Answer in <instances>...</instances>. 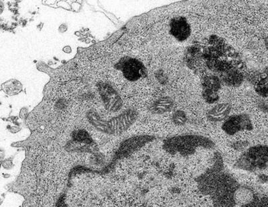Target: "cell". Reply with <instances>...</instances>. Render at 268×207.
Here are the masks:
<instances>
[{"label":"cell","instance_id":"cell-18","mask_svg":"<svg viewBox=\"0 0 268 207\" xmlns=\"http://www.w3.org/2000/svg\"><path fill=\"white\" fill-rule=\"evenodd\" d=\"M265 46L266 48L268 50V36L265 39Z\"/></svg>","mask_w":268,"mask_h":207},{"label":"cell","instance_id":"cell-12","mask_svg":"<svg viewBox=\"0 0 268 207\" xmlns=\"http://www.w3.org/2000/svg\"><path fill=\"white\" fill-rule=\"evenodd\" d=\"M172 122L177 126H183L186 123L188 118L184 111H176L172 116Z\"/></svg>","mask_w":268,"mask_h":207},{"label":"cell","instance_id":"cell-11","mask_svg":"<svg viewBox=\"0 0 268 207\" xmlns=\"http://www.w3.org/2000/svg\"><path fill=\"white\" fill-rule=\"evenodd\" d=\"M255 91L262 98H268V75L255 83Z\"/></svg>","mask_w":268,"mask_h":207},{"label":"cell","instance_id":"cell-10","mask_svg":"<svg viewBox=\"0 0 268 207\" xmlns=\"http://www.w3.org/2000/svg\"><path fill=\"white\" fill-rule=\"evenodd\" d=\"M222 82L217 75H206L201 80L202 91L217 92H219L222 87Z\"/></svg>","mask_w":268,"mask_h":207},{"label":"cell","instance_id":"cell-7","mask_svg":"<svg viewBox=\"0 0 268 207\" xmlns=\"http://www.w3.org/2000/svg\"><path fill=\"white\" fill-rule=\"evenodd\" d=\"M232 106L228 103L217 104L208 111L207 119L210 122H220L227 119L231 113Z\"/></svg>","mask_w":268,"mask_h":207},{"label":"cell","instance_id":"cell-9","mask_svg":"<svg viewBox=\"0 0 268 207\" xmlns=\"http://www.w3.org/2000/svg\"><path fill=\"white\" fill-rule=\"evenodd\" d=\"M174 102L172 98L163 96L158 98L149 107V111L156 115H163L170 112L174 108Z\"/></svg>","mask_w":268,"mask_h":207},{"label":"cell","instance_id":"cell-6","mask_svg":"<svg viewBox=\"0 0 268 207\" xmlns=\"http://www.w3.org/2000/svg\"><path fill=\"white\" fill-rule=\"evenodd\" d=\"M184 61L187 67L196 73H204L203 72L206 71V67L201 53V46H192L187 48Z\"/></svg>","mask_w":268,"mask_h":207},{"label":"cell","instance_id":"cell-8","mask_svg":"<svg viewBox=\"0 0 268 207\" xmlns=\"http://www.w3.org/2000/svg\"><path fill=\"white\" fill-rule=\"evenodd\" d=\"M224 85L229 87H239L244 82V72L240 70H232L219 77Z\"/></svg>","mask_w":268,"mask_h":207},{"label":"cell","instance_id":"cell-16","mask_svg":"<svg viewBox=\"0 0 268 207\" xmlns=\"http://www.w3.org/2000/svg\"><path fill=\"white\" fill-rule=\"evenodd\" d=\"M247 143L246 142H236V143L233 144V147L235 149H244L245 147L247 146Z\"/></svg>","mask_w":268,"mask_h":207},{"label":"cell","instance_id":"cell-2","mask_svg":"<svg viewBox=\"0 0 268 207\" xmlns=\"http://www.w3.org/2000/svg\"><path fill=\"white\" fill-rule=\"evenodd\" d=\"M213 145V142L209 138L196 135L173 137L167 138L164 142L165 149L172 154L177 152L188 154L199 147L210 148Z\"/></svg>","mask_w":268,"mask_h":207},{"label":"cell","instance_id":"cell-5","mask_svg":"<svg viewBox=\"0 0 268 207\" xmlns=\"http://www.w3.org/2000/svg\"><path fill=\"white\" fill-rule=\"evenodd\" d=\"M169 26L170 35L179 42L186 41L191 35V26L188 20L183 16L173 18L171 19Z\"/></svg>","mask_w":268,"mask_h":207},{"label":"cell","instance_id":"cell-15","mask_svg":"<svg viewBox=\"0 0 268 207\" xmlns=\"http://www.w3.org/2000/svg\"><path fill=\"white\" fill-rule=\"evenodd\" d=\"M157 78L159 80V82L161 83V84H164L167 82V77L165 75L164 72L162 71H157Z\"/></svg>","mask_w":268,"mask_h":207},{"label":"cell","instance_id":"cell-17","mask_svg":"<svg viewBox=\"0 0 268 207\" xmlns=\"http://www.w3.org/2000/svg\"><path fill=\"white\" fill-rule=\"evenodd\" d=\"M260 109L264 113H268V100H265L260 104Z\"/></svg>","mask_w":268,"mask_h":207},{"label":"cell","instance_id":"cell-1","mask_svg":"<svg viewBox=\"0 0 268 207\" xmlns=\"http://www.w3.org/2000/svg\"><path fill=\"white\" fill-rule=\"evenodd\" d=\"M201 48L206 69L218 77L232 70L246 71V65L242 57L223 38L217 35L210 36Z\"/></svg>","mask_w":268,"mask_h":207},{"label":"cell","instance_id":"cell-4","mask_svg":"<svg viewBox=\"0 0 268 207\" xmlns=\"http://www.w3.org/2000/svg\"><path fill=\"white\" fill-rule=\"evenodd\" d=\"M253 128L252 121L247 114H239L228 117L222 126L223 130L228 136H234L241 131H251Z\"/></svg>","mask_w":268,"mask_h":207},{"label":"cell","instance_id":"cell-3","mask_svg":"<svg viewBox=\"0 0 268 207\" xmlns=\"http://www.w3.org/2000/svg\"><path fill=\"white\" fill-rule=\"evenodd\" d=\"M119 69L125 78L131 82H136L145 78L148 74L146 67L137 59L125 57L120 61Z\"/></svg>","mask_w":268,"mask_h":207},{"label":"cell","instance_id":"cell-14","mask_svg":"<svg viewBox=\"0 0 268 207\" xmlns=\"http://www.w3.org/2000/svg\"><path fill=\"white\" fill-rule=\"evenodd\" d=\"M252 197V194L251 192L247 190H239L238 192H237V200H238L239 203H248V201H250V199Z\"/></svg>","mask_w":268,"mask_h":207},{"label":"cell","instance_id":"cell-13","mask_svg":"<svg viewBox=\"0 0 268 207\" xmlns=\"http://www.w3.org/2000/svg\"><path fill=\"white\" fill-rule=\"evenodd\" d=\"M202 96L204 101L210 104L216 103L220 98L219 92L213 91H202Z\"/></svg>","mask_w":268,"mask_h":207}]
</instances>
